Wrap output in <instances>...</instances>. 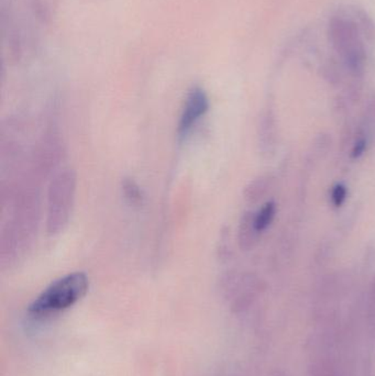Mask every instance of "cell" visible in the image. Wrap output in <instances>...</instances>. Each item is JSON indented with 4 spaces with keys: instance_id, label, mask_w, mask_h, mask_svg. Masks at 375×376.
I'll return each instance as SVG.
<instances>
[{
    "instance_id": "cell-1",
    "label": "cell",
    "mask_w": 375,
    "mask_h": 376,
    "mask_svg": "<svg viewBox=\"0 0 375 376\" xmlns=\"http://www.w3.org/2000/svg\"><path fill=\"white\" fill-rule=\"evenodd\" d=\"M90 289V280L84 272L62 276L50 284L33 302L28 311L37 318L56 315L80 302Z\"/></svg>"
},
{
    "instance_id": "cell-2",
    "label": "cell",
    "mask_w": 375,
    "mask_h": 376,
    "mask_svg": "<svg viewBox=\"0 0 375 376\" xmlns=\"http://www.w3.org/2000/svg\"><path fill=\"white\" fill-rule=\"evenodd\" d=\"M76 184V174L71 169L58 173L51 182L47 216V229L50 234L61 232L69 223L74 207Z\"/></svg>"
},
{
    "instance_id": "cell-3",
    "label": "cell",
    "mask_w": 375,
    "mask_h": 376,
    "mask_svg": "<svg viewBox=\"0 0 375 376\" xmlns=\"http://www.w3.org/2000/svg\"><path fill=\"white\" fill-rule=\"evenodd\" d=\"M329 37L333 48L342 55L349 69L360 72L365 62V48L357 24L346 19L333 18L329 24Z\"/></svg>"
},
{
    "instance_id": "cell-4",
    "label": "cell",
    "mask_w": 375,
    "mask_h": 376,
    "mask_svg": "<svg viewBox=\"0 0 375 376\" xmlns=\"http://www.w3.org/2000/svg\"><path fill=\"white\" fill-rule=\"evenodd\" d=\"M209 109V99L206 92L201 87L190 90L186 96L184 106L177 123V137L185 140L195 126L201 121Z\"/></svg>"
},
{
    "instance_id": "cell-5",
    "label": "cell",
    "mask_w": 375,
    "mask_h": 376,
    "mask_svg": "<svg viewBox=\"0 0 375 376\" xmlns=\"http://www.w3.org/2000/svg\"><path fill=\"white\" fill-rule=\"evenodd\" d=\"M259 230L256 229V223H254V214L247 212L241 218L240 225H239L238 240L239 246L243 251H249L253 248L256 243Z\"/></svg>"
},
{
    "instance_id": "cell-6",
    "label": "cell",
    "mask_w": 375,
    "mask_h": 376,
    "mask_svg": "<svg viewBox=\"0 0 375 376\" xmlns=\"http://www.w3.org/2000/svg\"><path fill=\"white\" fill-rule=\"evenodd\" d=\"M122 196L130 206L139 207L144 202V194L133 178H124L122 182Z\"/></svg>"
},
{
    "instance_id": "cell-7",
    "label": "cell",
    "mask_w": 375,
    "mask_h": 376,
    "mask_svg": "<svg viewBox=\"0 0 375 376\" xmlns=\"http://www.w3.org/2000/svg\"><path fill=\"white\" fill-rule=\"evenodd\" d=\"M269 180L271 178L269 176H261L256 178L252 183L249 184L244 191V198L249 203H256L265 195V191L269 186Z\"/></svg>"
},
{
    "instance_id": "cell-8",
    "label": "cell",
    "mask_w": 375,
    "mask_h": 376,
    "mask_svg": "<svg viewBox=\"0 0 375 376\" xmlns=\"http://www.w3.org/2000/svg\"><path fill=\"white\" fill-rule=\"evenodd\" d=\"M275 212L276 208L274 203H267L259 212L254 214V223L259 232L265 231L271 225L272 220L274 219Z\"/></svg>"
},
{
    "instance_id": "cell-9",
    "label": "cell",
    "mask_w": 375,
    "mask_h": 376,
    "mask_svg": "<svg viewBox=\"0 0 375 376\" xmlns=\"http://www.w3.org/2000/svg\"><path fill=\"white\" fill-rule=\"evenodd\" d=\"M333 203L335 207L341 206L344 204V200H346L347 197V189L344 185H335L333 191Z\"/></svg>"
},
{
    "instance_id": "cell-10",
    "label": "cell",
    "mask_w": 375,
    "mask_h": 376,
    "mask_svg": "<svg viewBox=\"0 0 375 376\" xmlns=\"http://www.w3.org/2000/svg\"><path fill=\"white\" fill-rule=\"evenodd\" d=\"M369 323H370L373 334H375V281L371 289L370 302H369Z\"/></svg>"
},
{
    "instance_id": "cell-11",
    "label": "cell",
    "mask_w": 375,
    "mask_h": 376,
    "mask_svg": "<svg viewBox=\"0 0 375 376\" xmlns=\"http://www.w3.org/2000/svg\"><path fill=\"white\" fill-rule=\"evenodd\" d=\"M360 22H361L363 31L367 33V39H373L374 37V26H373L372 20L365 14L360 15Z\"/></svg>"
},
{
    "instance_id": "cell-12",
    "label": "cell",
    "mask_w": 375,
    "mask_h": 376,
    "mask_svg": "<svg viewBox=\"0 0 375 376\" xmlns=\"http://www.w3.org/2000/svg\"><path fill=\"white\" fill-rule=\"evenodd\" d=\"M365 148H367V142H365V140L358 141L356 146H354L353 151H352L353 157H359L360 155H362L363 152H365Z\"/></svg>"
}]
</instances>
